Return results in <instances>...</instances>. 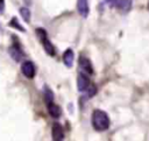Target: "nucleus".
Instances as JSON below:
<instances>
[{"label": "nucleus", "instance_id": "obj_1", "mask_svg": "<svg viewBox=\"0 0 149 141\" xmlns=\"http://www.w3.org/2000/svg\"><path fill=\"white\" fill-rule=\"evenodd\" d=\"M92 125L95 131L104 132L109 127V118L108 114L101 110H95L92 114Z\"/></svg>", "mask_w": 149, "mask_h": 141}, {"label": "nucleus", "instance_id": "obj_2", "mask_svg": "<svg viewBox=\"0 0 149 141\" xmlns=\"http://www.w3.org/2000/svg\"><path fill=\"white\" fill-rule=\"evenodd\" d=\"M21 70H22V73L27 78H33L35 76V66L30 61L23 62L22 65H21Z\"/></svg>", "mask_w": 149, "mask_h": 141}, {"label": "nucleus", "instance_id": "obj_3", "mask_svg": "<svg viewBox=\"0 0 149 141\" xmlns=\"http://www.w3.org/2000/svg\"><path fill=\"white\" fill-rule=\"evenodd\" d=\"M90 85V80H88V77L81 72L78 75V78H77V87H78V91L79 92H85V90Z\"/></svg>", "mask_w": 149, "mask_h": 141}, {"label": "nucleus", "instance_id": "obj_4", "mask_svg": "<svg viewBox=\"0 0 149 141\" xmlns=\"http://www.w3.org/2000/svg\"><path fill=\"white\" fill-rule=\"evenodd\" d=\"M79 68L84 73H90V75L93 73V66H92L91 62L85 57H81L79 59Z\"/></svg>", "mask_w": 149, "mask_h": 141}, {"label": "nucleus", "instance_id": "obj_5", "mask_svg": "<svg viewBox=\"0 0 149 141\" xmlns=\"http://www.w3.org/2000/svg\"><path fill=\"white\" fill-rule=\"evenodd\" d=\"M77 10L83 17H86L90 12L87 0H77Z\"/></svg>", "mask_w": 149, "mask_h": 141}, {"label": "nucleus", "instance_id": "obj_6", "mask_svg": "<svg viewBox=\"0 0 149 141\" xmlns=\"http://www.w3.org/2000/svg\"><path fill=\"white\" fill-rule=\"evenodd\" d=\"M63 138H64V133H63L62 126L55 122L52 126V139L55 141H59V140H63Z\"/></svg>", "mask_w": 149, "mask_h": 141}, {"label": "nucleus", "instance_id": "obj_7", "mask_svg": "<svg viewBox=\"0 0 149 141\" xmlns=\"http://www.w3.org/2000/svg\"><path fill=\"white\" fill-rule=\"evenodd\" d=\"M8 52L10 55V57L15 61V62H20L21 58H22V52L20 50L19 47H15V45H12L9 49H8Z\"/></svg>", "mask_w": 149, "mask_h": 141}, {"label": "nucleus", "instance_id": "obj_8", "mask_svg": "<svg viewBox=\"0 0 149 141\" xmlns=\"http://www.w3.org/2000/svg\"><path fill=\"white\" fill-rule=\"evenodd\" d=\"M73 59H74V55H73V51L71 49H68L64 55H63V62L64 64L68 66V68H71L72 64H73Z\"/></svg>", "mask_w": 149, "mask_h": 141}, {"label": "nucleus", "instance_id": "obj_9", "mask_svg": "<svg viewBox=\"0 0 149 141\" xmlns=\"http://www.w3.org/2000/svg\"><path fill=\"white\" fill-rule=\"evenodd\" d=\"M48 112L49 114L52 117V118H58L61 115V108L58 105L54 104L52 101L51 103H48Z\"/></svg>", "mask_w": 149, "mask_h": 141}, {"label": "nucleus", "instance_id": "obj_10", "mask_svg": "<svg viewBox=\"0 0 149 141\" xmlns=\"http://www.w3.org/2000/svg\"><path fill=\"white\" fill-rule=\"evenodd\" d=\"M116 7L122 12H128L132 8V0H116Z\"/></svg>", "mask_w": 149, "mask_h": 141}, {"label": "nucleus", "instance_id": "obj_11", "mask_svg": "<svg viewBox=\"0 0 149 141\" xmlns=\"http://www.w3.org/2000/svg\"><path fill=\"white\" fill-rule=\"evenodd\" d=\"M41 43L43 44V48H44V50H45V52H47L48 55H50V56H54V55H55L54 45H52V44H51V42L48 40V37H47V38H44V40H42V41H41Z\"/></svg>", "mask_w": 149, "mask_h": 141}, {"label": "nucleus", "instance_id": "obj_12", "mask_svg": "<svg viewBox=\"0 0 149 141\" xmlns=\"http://www.w3.org/2000/svg\"><path fill=\"white\" fill-rule=\"evenodd\" d=\"M20 14H21L22 19H23L26 22H29V20H30V10H29L27 7L20 8Z\"/></svg>", "mask_w": 149, "mask_h": 141}, {"label": "nucleus", "instance_id": "obj_13", "mask_svg": "<svg viewBox=\"0 0 149 141\" xmlns=\"http://www.w3.org/2000/svg\"><path fill=\"white\" fill-rule=\"evenodd\" d=\"M35 33H36V35H37V37H38V40H40V42H41L42 40H44V38L48 37V34H47L45 29H43V28H37V29L35 30Z\"/></svg>", "mask_w": 149, "mask_h": 141}, {"label": "nucleus", "instance_id": "obj_14", "mask_svg": "<svg viewBox=\"0 0 149 141\" xmlns=\"http://www.w3.org/2000/svg\"><path fill=\"white\" fill-rule=\"evenodd\" d=\"M44 97L47 99V103H51L54 99V93L48 86H44Z\"/></svg>", "mask_w": 149, "mask_h": 141}, {"label": "nucleus", "instance_id": "obj_15", "mask_svg": "<svg viewBox=\"0 0 149 141\" xmlns=\"http://www.w3.org/2000/svg\"><path fill=\"white\" fill-rule=\"evenodd\" d=\"M9 27H12V28H16V29H19L20 31L26 33V29H24L23 27H21V26H20V23L17 22V20H16L15 17L10 20V22H9Z\"/></svg>", "mask_w": 149, "mask_h": 141}, {"label": "nucleus", "instance_id": "obj_16", "mask_svg": "<svg viewBox=\"0 0 149 141\" xmlns=\"http://www.w3.org/2000/svg\"><path fill=\"white\" fill-rule=\"evenodd\" d=\"M85 91H86V96H87V97H92V96L95 94L97 87H95L94 85H88V87H87Z\"/></svg>", "mask_w": 149, "mask_h": 141}, {"label": "nucleus", "instance_id": "obj_17", "mask_svg": "<svg viewBox=\"0 0 149 141\" xmlns=\"http://www.w3.org/2000/svg\"><path fill=\"white\" fill-rule=\"evenodd\" d=\"M107 3H109L111 6H114L115 5V2H116V0H105Z\"/></svg>", "mask_w": 149, "mask_h": 141}]
</instances>
